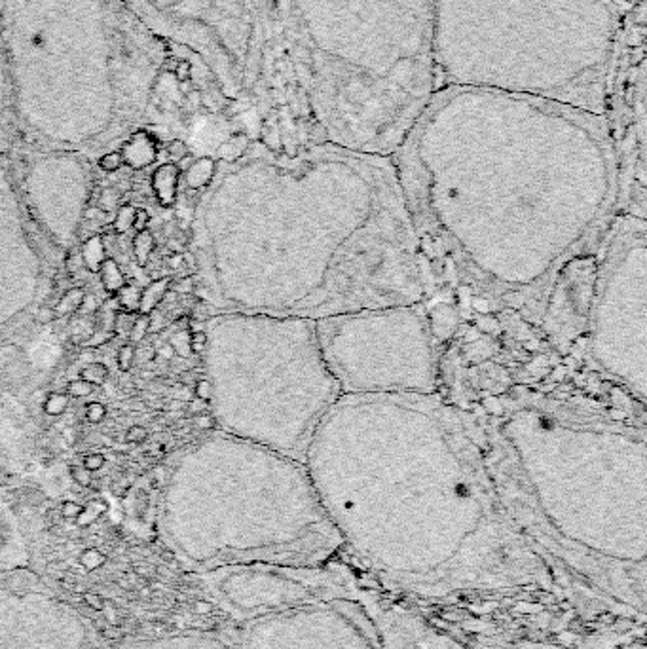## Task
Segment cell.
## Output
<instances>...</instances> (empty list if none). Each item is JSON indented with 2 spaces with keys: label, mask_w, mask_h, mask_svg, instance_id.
I'll return each mask as SVG.
<instances>
[{
  "label": "cell",
  "mask_w": 647,
  "mask_h": 649,
  "mask_svg": "<svg viewBox=\"0 0 647 649\" xmlns=\"http://www.w3.org/2000/svg\"><path fill=\"white\" fill-rule=\"evenodd\" d=\"M433 285L539 328L560 272L617 216L608 118L496 89L444 86L391 156Z\"/></svg>",
  "instance_id": "6da1fadb"
},
{
  "label": "cell",
  "mask_w": 647,
  "mask_h": 649,
  "mask_svg": "<svg viewBox=\"0 0 647 649\" xmlns=\"http://www.w3.org/2000/svg\"><path fill=\"white\" fill-rule=\"evenodd\" d=\"M207 188L211 268L219 296L241 313L321 321L431 294L391 158L251 141L216 161Z\"/></svg>",
  "instance_id": "7a4b0ae2"
},
{
  "label": "cell",
  "mask_w": 647,
  "mask_h": 649,
  "mask_svg": "<svg viewBox=\"0 0 647 649\" xmlns=\"http://www.w3.org/2000/svg\"><path fill=\"white\" fill-rule=\"evenodd\" d=\"M17 134L101 146L149 112L167 46L122 0H0Z\"/></svg>",
  "instance_id": "3957f363"
},
{
  "label": "cell",
  "mask_w": 647,
  "mask_h": 649,
  "mask_svg": "<svg viewBox=\"0 0 647 649\" xmlns=\"http://www.w3.org/2000/svg\"><path fill=\"white\" fill-rule=\"evenodd\" d=\"M321 143L391 158L437 91L435 0H268Z\"/></svg>",
  "instance_id": "277c9868"
},
{
  "label": "cell",
  "mask_w": 647,
  "mask_h": 649,
  "mask_svg": "<svg viewBox=\"0 0 647 649\" xmlns=\"http://www.w3.org/2000/svg\"><path fill=\"white\" fill-rule=\"evenodd\" d=\"M623 33L617 0H435V78L606 116Z\"/></svg>",
  "instance_id": "5b68a950"
},
{
  "label": "cell",
  "mask_w": 647,
  "mask_h": 649,
  "mask_svg": "<svg viewBox=\"0 0 647 649\" xmlns=\"http://www.w3.org/2000/svg\"><path fill=\"white\" fill-rule=\"evenodd\" d=\"M226 336L224 420L247 443L304 463L317 428L342 397L316 321L244 313Z\"/></svg>",
  "instance_id": "8992f818"
},
{
  "label": "cell",
  "mask_w": 647,
  "mask_h": 649,
  "mask_svg": "<svg viewBox=\"0 0 647 649\" xmlns=\"http://www.w3.org/2000/svg\"><path fill=\"white\" fill-rule=\"evenodd\" d=\"M325 522L310 473L302 461L255 446L247 475L213 507L169 513L167 541L184 562L215 566L266 549L271 528L319 532Z\"/></svg>",
  "instance_id": "52a82bcc"
},
{
  "label": "cell",
  "mask_w": 647,
  "mask_h": 649,
  "mask_svg": "<svg viewBox=\"0 0 647 649\" xmlns=\"http://www.w3.org/2000/svg\"><path fill=\"white\" fill-rule=\"evenodd\" d=\"M316 331L342 395H427L443 382L426 302L326 317Z\"/></svg>",
  "instance_id": "ba28073f"
},
{
  "label": "cell",
  "mask_w": 647,
  "mask_h": 649,
  "mask_svg": "<svg viewBox=\"0 0 647 649\" xmlns=\"http://www.w3.org/2000/svg\"><path fill=\"white\" fill-rule=\"evenodd\" d=\"M643 215L615 216L596 251L591 304L576 357L646 405L647 245Z\"/></svg>",
  "instance_id": "9c48e42d"
},
{
  "label": "cell",
  "mask_w": 647,
  "mask_h": 649,
  "mask_svg": "<svg viewBox=\"0 0 647 649\" xmlns=\"http://www.w3.org/2000/svg\"><path fill=\"white\" fill-rule=\"evenodd\" d=\"M164 44L198 59L222 99L238 105L255 0H122Z\"/></svg>",
  "instance_id": "30bf717a"
},
{
  "label": "cell",
  "mask_w": 647,
  "mask_h": 649,
  "mask_svg": "<svg viewBox=\"0 0 647 649\" xmlns=\"http://www.w3.org/2000/svg\"><path fill=\"white\" fill-rule=\"evenodd\" d=\"M0 649H109L84 613L36 573H0Z\"/></svg>",
  "instance_id": "8fae6325"
},
{
  "label": "cell",
  "mask_w": 647,
  "mask_h": 649,
  "mask_svg": "<svg viewBox=\"0 0 647 649\" xmlns=\"http://www.w3.org/2000/svg\"><path fill=\"white\" fill-rule=\"evenodd\" d=\"M114 649H228L213 636L201 633H175L150 638H129Z\"/></svg>",
  "instance_id": "7c38bea8"
},
{
  "label": "cell",
  "mask_w": 647,
  "mask_h": 649,
  "mask_svg": "<svg viewBox=\"0 0 647 649\" xmlns=\"http://www.w3.org/2000/svg\"><path fill=\"white\" fill-rule=\"evenodd\" d=\"M427 323L431 328V334L435 342L438 346L456 336V331L459 328V310L456 306L446 300V302H438L431 308V311H427Z\"/></svg>",
  "instance_id": "4fadbf2b"
},
{
  "label": "cell",
  "mask_w": 647,
  "mask_h": 649,
  "mask_svg": "<svg viewBox=\"0 0 647 649\" xmlns=\"http://www.w3.org/2000/svg\"><path fill=\"white\" fill-rule=\"evenodd\" d=\"M14 134H17V129L16 118H14V106H11L10 78H8V67H6L2 40H0V143Z\"/></svg>",
  "instance_id": "5bb4252c"
},
{
  "label": "cell",
  "mask_w": 647,
  "mask_h": 649,
  "mask_svg": "<svg viewBox=\"0 0 647 649\" xmlns=\"http://www.w3.org/2000/svg\"><path fill=\"white\" fill-rule=\"evenodd\" d=\"M179 177H181V171L175 163H166V166L158 167L152 175V188H154L158 201L164 207L175 206Z\"/></svg>",
  "instance_id": "9a60e30c"
},
{
  "label": "cell",
  "mask_w": 647,
  "mask_h": 649,
  "mask_svg": "<svg viewBox=\"0 0 647 649\" xmlns=\"http://www.w3.org/2000/svg\"><path fill=\"white\" fill-rule=\"evenodd\" d=\"M171 288V279L161 278L158 281H152L146 288L141 291V306H139V313H146L152 316V311L160 306V302L167 296Z\"/></svg>",
  "instance_id": "2e32d148"
},
{
  "label": "cell",
  "mask_w": 647,
  "mask_h": 649,
  "mask_svg": "<svg viewBox=\"0 0 647 649\" xmlns=\"http://www.w3.org/2000/svg\"><path fill=\"white\" fill-rule=\"evenodd\" d=\"M97 273H99L101 285L109 293V296H116L118 291L126 285L122 268H120V264L112 256H106L103 264L99 266V270H97Z\"/></svg>",
  "instance_id": "e0dca14e"
},
{
  "label": "cell",
  "mask_w": 647,
  "mask_h": 649,
  "mask_svg": "<svg viewBox=\"0 0 647 649\" xmlns=\"http://www.w3.org/2000/svg\"><path fill=\"white\" fill-rule=\"evenodd\" d=\"M106 247L101 233H95L82 245V262L89 272H97L103 261L106 258Z\"/></svg>",
  "instance_id": "ac0fdd59"
},
{
  "label": "cell",
  "mask_w": 647,
  "mask_h": 649,
  "mask_svg": "<svg viewBox=\"0 0 647 649\" xmlns=\"http://www.w3.org/2000/svg\"><path fill=\"white\" fill-rule=\"evenodd\" d=\"M86 296H88V294H86V291H84L82 287L69 288L61 298H59L56 308H54L57 313V319H59V317H69L78 313V311L82 310L84 302H86Z\"/></svg>",
  "instance_id": "d6986e66"
},
{
  "label": "cell",
  "mask_w": 647,
  "mask_h": 649,
  "mask_svg": "<svg viewBox=\"0 0 647 649\" xmlns=\"http://www.w3.org/2000/svg\"><path fill=\"white\" fill-rule=\"evenodd\" d=\"M133 255L137 258V264L141 268H144L149 264L150 256L154 253L156 249V239L154 233H150L149 230H144V232H135L133 236Z\"/></svg>",
  "instance_id": "ffe728a7"
},
{
  "label": "cell",
  "mask_w": 647,
  "mask_h": 649,
  "mask_svg": "<svg viewBox=\"0 0 647 649\" xmlns=\"http://www.w3.org/2000/svg\"><path fill=\"white\" fill-rule=\"evenodd\" d=\"M141 291L143 288H139L135 283H128L124 285L120 291L116 293V302L118 308L122 311H128V313H139V306H141Z\"/></svg>",
  "instance_id": "44dd1931"
},
{
  "label": "cell",
  "mask_w": 647,
  "mask_h": 649,
  "mask_svg": "<svg viewBox=\"0 0 647 649\" xmlns=\"http://www.w3.org/2000/svg\"><path fill=\"white\" fill-rule=\"evenodd\" d=\"M69 408V395L59 393V391H50L48 393V399H46L44 406H42V411H44L46 416H63L65 411Z\"/></svg>",
  "instance_id": "7402d4cb"
},
{
  "label": "cell",
  "mask_w": 647,
  "mask_h": 649,
  "mask_svg": "<svg viewBox=\"0 0 647 649\" xmlns=\"http://www.w3.org/2000/svg\"><path fill=\"white\" fill-rule=\"evenodd\" d=\"M80 378L89 382L91 386H103L109 380V366L103 363H89L80 371Z\"/></svg>",
  "instance_id": "603a6c76"
},
{
  "label": "cell",
  "mask_w": 647,
  "mask_h": 649,
  "mask_svg": "<svg viewBox=\"0 0 647 649\" xmlns=\"http://www.w3.org/2000/svg\"><path fill=\"white\" fill-rule=\"evenodd\" d=\"M150 328H152V317L146 316V313H137L135 316V321L131 325V331H129L128 338L129 344H139V342H143L144 336L150 333Z\"/></svg>",
  "instance_id": "cb8c5ba5"
},
{
  "label": "cell",
  "mask_w": 647,
  "mask_h": 649,
  "mask_svg": "<svg viewBox=\"0 0 647 649\" xmlns=\"http://www.w3.org/2000/svg\"><path fill=\"white\" fill-rule=\"evenodd\" d=\"M135 209H137V207L131 206V203H124V206L118 207L116 216H114V222H112V228H114V232H116V233H126L129 230V228H133Z\"/></svg>",
  "instance_id": "d4e9b609"
},
{
  "label": "cell",
  "mask_w": 647,
  "mask_h": 649,
  "mask_svg": "<svg viewBox=\"0 0 647 649\" xmlns=\"http://www.w3.org/2000/svg\"><path fill=\"white\" fill-rule=\"evenodd\" d=\"M94 389L95 386H91V383L82 380V378H76V380H71V382L66 383V395L74 397V399H86L89 395H94Z\"/></svg>",
  "instance_id": "484cf974"
},
{
  "label": "cell",
  "mask_w": 647,
  "mask_h": 649,
  "mask_svg": "<svg viewBox=\"0 0 647 649\" xmlns=\"http://www.w3.org/2000/svg\"><path fill=\"white\" fill-rule=\"evenodd\" d=\"M118 368L122 372H129L131 371L133 363H135V346L133 344H122L120 346V350H118Z\"/></svg>",
  "instance_id": "4316f807"
},
{
  "label": "cell",
  "mask_w": 647,
  "mask_h": 649,
  "mask_svg": "<svg viewBox=\"0 0 647 649\" xmlns=\"http://www.w3.org/2000/svg\"><path fill=\"white\" fill-rule=\"evenodd\" d=\"M189 336H190L189 331H186V333H184V331H179V333L173 334L171 340H169V346H171L173 351H175V356H181V357L189 356L190 353Z\"/></svg>",
  "instance_id": "83f0119b"
},
{
  "label": "cell",
  "mask_w": 647,
  "mask_h": 649,
  "mask_svg": "<svg viewBox=\"0 0 647 649\" xmlns=\"http://www.w3.org/2000/svg\"><path fill=\"white\" fill-rule=\"evenodd\" d=\"M84 416H86V420L89 423H101L106 416V406L103 403H99V401H91L84 408Z\"/></svg>",
  "instance_id": "f1b7e54d"
},
{
  "label": "cell",
  "mask_w": 647,
  "mask_h": 649,
  "mask_svg": "<svg viewBox=\"0 0 647 649\" xmlns=\"http://www.w3.org/2000/svg\"><path fill=\"white\" fill-rule=\"evenodd\" d=\"M124 163L122 152H109V154L101 156L99 158V167L103 171L106 173H114L118 171Z\"/></svg>",
  "instance_id": "f546056e"
},
{
  "label": "cell",
  "mask_w": 647,
  "mask_h": 649,
  "mask_svg": "<svg viewBox=\"0 0 647 649\" xmlns=\"http://www.w3.org/2000/svg\"><path fill=\"white\" fill-rule=\"evenodd\" d=\"M194 397L196 399H201V401H207V403H211V401H213V391H215V389H213V382H211V380H207V378H199L198 382L194 383Z\"/></svg>",
  "instance_id": "4dcf8cb0"
},
{
  "label": "cell",
  "mask_w": 647,
  "mask_h": 649,
  "mask_svg": "<svg viewBox=\"0 0 647 649\" xmlns=\"http://www.w3.org/2000/svg\"><path fill=\"white\" fill-rule=\"evenodd\" d=\"M189 344L190 353H201L207 348V344H209V336H207L205 331H201V333H190Z\"/></svg>",
  "instance_id": "1f68e13d"
},
{
  "label": "cell",
  "mask_w": 647,
  "mask_h": 649,
  "mask_svg": "<svg viewBox=\"0 0 647 649\" xmlns=\"http://www.w3.org/2000/svg\"><path fill=\"white\" fill-rule=\"evenodd\" d=\"M149 438V431L144 426H131L126 431V443L128 444H143Z\"/></svg>",
  "instance_id": "d6a6232c"
},
{
  "label": "cell",
  "mask_w": 647,
  "mask_h": 649,
  "mask_svg": "<svg viewBox=\"0 0 647 649\" xmlns=\"http://www.w3.org/2000/svg\"><path fill=\"white\" fill-rule=\"evenodd\" d=\"M150 224V213L143 207H137L135 209V218H133V230L135 232H144V230H149Z\"/></svg>",
  "instance_id": "836d02e7"
},
{
  "label": "cell",
  "mask_w": 647,
  "mask_h": 649,
  "mask_svg": "<svg viewBox=\"0 0 647 649\" xmlns=\"http://www.w3.org/2000/svg\"><path fill=\"white\" fill-rule=\"evenodd\" d=\"M34 319H36L39 325H50V323H54L57 319V313L51 306H40L39 310H36Z\"/></svg>",
  "instance_id": "e575fe53"
},
{
  "label": "cell",
  "mask_w": 647,
  "mask_h": 649,
  "mask_svg": "<svg viewBox=\"0 0 647 649\" xmlns=\"http://www.w3.org/2000/svg\"><path fill=\"white\" fill-rule=\"evenodd\" d=\"M71 477L74 478L80 486H89V484H91V473H89L84 466H72Z\"/></svg>",
  "instance_id": "d590c367"
},
{
  "label": "cell",
  "mask_w": 647,
  "mask_h": 649,
  "mask_svg": "<svg viewBox=\"0 0 647 649\" xmlns=\"http://www.w3.org/2000/svg\"><path fill=\"white\" fill-rule=\"evenodd\" d=\"M192 423L199 431H213L216 428V418L209 416V414H199V416H194Z\"/></svg>",
  "instance_id": "8d00e7d4"
},
{
  "label": "cell",
  "mask_w": 647,
  "mask_h": 649,
  "mask_svg": "<svg viewBox=\"0 0 647 649\" xmlns=\"http://www.w3.org/2000/svg\"><path fill=\"white\" fill-rule=\"evenodd\" d=\"M103 466H105V456L103 454H97V452H95V454H88L84 458V467H86L89 473L99 471V469H103Z\"/></svg>",
  "instance_id": "74e56055"
},
{
  "label": "cell",
  "mask_w": 647,
  "mask_h": 649,
  "mask_svg": "<svg viewBox=\"0 0 647 649\" xmlns=\"http://www.w3.org/2000/svg\"><path fill=\"white\" fill-rule=\"evenodd\" d=\"M211 408V403H207V401H201V399H192V401H189V405H186V411H189V414H192V416H199V414H205V412L209 411Z\"/></svg>",
  "instance_id": "f35d334b"
},
{
  "label": "cell",
  "mask_w": 647,
  "mask_h": 649,
  "mask_svg": "<svg viewBox=\"0 0 647 649\" xmlns=\"http://www.w3.org/2000/svg\"><path fill=\"white\" fill-rule=\"evenodd\" d=\"M169 154L175 156V160L177 161H181L184 158V154H186V146H184V143H181V141H175L173 144H169Z\"/></svg>",
  "instance_id": "ab89813d"
},
{
  "label": "cell",
  "mask_w": 647,
  "mask_h": 649,
  "mask_svg": "<svg viewBox=\"0 0 647 649\" xmlns=\"http://www.w3.org/2000/svg\"><path fill=\"white\" fill-rule=\"evenodd\" d=\"M48 393H50V391H48V389H44V388L34 389L33 393H31V401H33L34 405L44 406L46 399H48Z\"/></svg>",
  "instance_id": "60d3db41"
},
{
  "label": "cell",
  "mask_w": 647,
  "mask_h": 649,
  "mask_svg": "<svg viewBox=\"0 0 647 649\" xmlns=\"http://www.w3.org/2000/svg\"><path fill=\"white\" fill-rule=\"evenodd\" d=\"M80 513H82V509H80L76 503H72V501L63 503V515L69 516V518H74V516H78Z\"/></svg>",
  "instance_id": "b9f144b4"
},
{
  "label": "cell",
  "mask_w": 647,
  "mask_h": 649,
  "mask_svg": "<svg viewBox=\"0 0 647 649\" xmlns=\"http://www.w3.org/2000/svg\"><path fill=\"white\" fill-rule=\"evenodd\" d=\"M199 378L196 376L194 372H190V371H184L183 374H181V382L184 383V386H190V388H194V383L198 382Z\"/></svg>",
  "instance_id": "7bdbcfd3"
},
{
  "label": "cell",
  "mask_w": 647,
  "mask_h": 649,
  "mask_svg": "<svg viewBox=\"0 0 647 649\" xmlns=\"http://www.w3.org/2000/svg\"><path fill=\"white\" fill-rule=\"evenodd\" d=\"M158 356H161L164 359H171V357L175 356V351H173L171 346L166 344V346H161L160 350H158Z\"/></svg>",
  "instance_id": "ee69618b"
},
{
  "label": "cell",
  "mask_w": 647,
  "mask_h": 649,
  "mask_svg": "<svg viewBox=\"0 0 647 649\" xmlns=\"http://www.w3.org/2000/svg\"><path fill=\"white\" fill-rule=\"evenodd\" d=\"M638 2H643V0H638Z\"/></svg>",
  "instance_id": "f6af8a7d"
}]
</instances>
